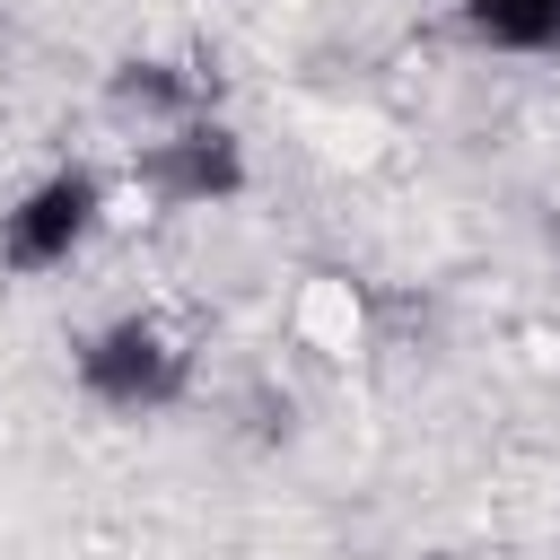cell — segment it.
Segmentation results:
<instances>
[{
  "label": "cell",
  "mask_w": 560,
  "mask_h": 560,
  "mask_svg": "<svg viewBox=\"0 0 560 560\" xmlns=\"http://www.w3.org/2000/svg\"><path fill=\"white\" fill-rule=\"evenodd\" d=\"M359 332H368L359 289H350V280H332V271H315V280L298 289V341H306V350H324V359H350V350H359Z\"/></svg>",
  "instance_id": "2"
},
{
  "label": "cell",
  "mask_w": 560,
  "mask_h": 560,
  "mask_svg": "<svg viewBox=\"0 0 560 560\" xmlns=\"http://www.w3.org/2000/svg\"><path fill=\"white\" fill-rule=\"evenodd\" d=\"M88 368H96V385H105V394L149 402V394H166V385H175V341H166L158 324H140V315H131V324H114V332L96 341V359H88Z\"/></svg>",
  "instance_id": "1"
}]
</instances>
